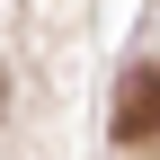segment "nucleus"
<instances>
[{"instance_id": "nucleus-1", "label": "nucleus", "mask_w": 160, "mask_h": 160, "mask_svg": "<svg viewBox=\"0 0 160 160\" xmlns=\"http://www.w3.org/2000/svg\"><path fill=\"white\" fill-rule=\"evenodd\" d=\"M160 133V71H125L116 80V142Z\"/></svg>"}]
</instances>
